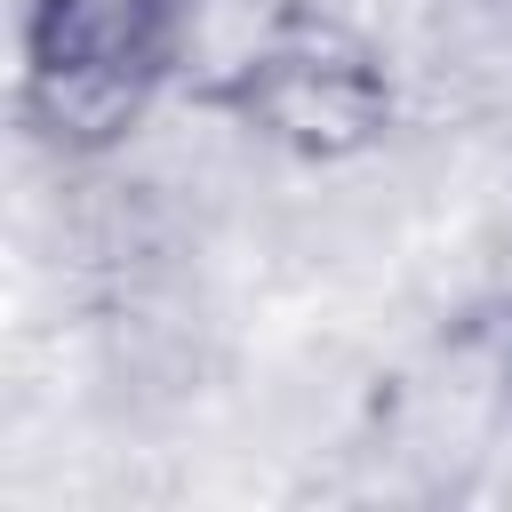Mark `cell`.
I'll use <instances>...</instances> for the list:
<instances>
[{"instance_id":"7a4b0ae2","label":"cell","mask_w":512,"mask_h":512,"mask_svg":"<svg viewBox=\"0 0 512 512\" xmlns=\"http://www.w3.org/2000/svg\"><path fill=\"white\" fill-rule=\"evenodd\" d=\"M256 136L288 144V152H312V160H336V152H360L384 112H392V88H384V64L336 24V16H280L248 64L216 88Z\"/></svg>"},{"instance_id":"6da1fadb","label":"cell","mask_w":512,"mask_h":512,"mask_svg":"<svg viewBox=\"0 0 512 512\" xmlns=\"http://www.w3.org/2000/svg\"><path fill=\"white\" fill-rule=\"evenodd\" d=\"M192 32V0H32L24 16V112L64 152L120 144L168 88Z\"/></svg>"}]
</instances>
